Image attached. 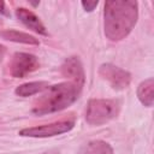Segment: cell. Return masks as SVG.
Here are the masks:
<instances>
[{
    "label": "cell",
    "instance_id": "1",
    "mask_svg": "<svg viewBox=\"0 0 154 154\" xmlns=\"http://www.w3.org/2000/svg\"><path fill=\"white\" fill-rule=\"evenodd\" d=\"M138 17V4L130 0L105 2V35L111 41L126 37L135 26Z\"/></svg>",
    "mask_w": 154,
    "mask_h": 154
},
{
    "label": "cell",
    "instance_id": "2",
    "mask_svg": "<svg viewBox=\"0 0 154 154\" xmlns=\"http://www.w3.org/2000/svg\"><path fill=\"white\" fill-rule=\"evenodd\" d=\"M83 84L67 81L55 85H49L41 97L35 101L32 113L42 116L61 111L72 105L79 96Z\"/></svg>",
    "mask_w": 154,
    "mask_h": 154
},
{
    "label": "cell",
    "instance_id": "3",
    "mask_svg": "<svg viewBox=\"0 0 154 154\" xmlns=\"http://www.w3.org/2000/svg\"><path fill=\"white\" fill-rule=\"evenodd\" d=\"M120 108L118 100L111 99H91L88 102L85 120L91 125H101L117 117Z\"/></svg>",
    "mask_w": 154,
    "mask_h": 154
},
{
    "label": "cell",
    "instance_id": "4",
    "mask_svg": "<svg viewBox=\"0 0 154 154\" xmlns=\"http://www.w3.org/2000/svg\"><path fill=\"white\" fill-rule=\"evenodd\" d=\"M73 125H75V123L71 120L55 122L52 124L25 128L19 131V135L25 136V137H52V136L61 135V134L70 131L73 128Z\"/></svg>",
    "mask_w": 154,
    "mask_h": 154
},
{
    "label": "cell",
    "instance_id": "5",
    "mask_svg": "<svg viewBox=\"0 0 154 154\" xmlns=\"http://www.w3.org/2000/svg\"><path fill=\"white\" fill-rule=\"evenodd\" d=\"M38 67V60L29 53H16L10 63V72L16 78H23Z\"/></svg>",
    "mask_w": 154,
    "mask_h": 154
},
{
    "label": "cell",
    "instance_id": "6",
    "mask_svg": "<svg viewBox=\"0 0 154 154\" xmlns=\"http://www.w3.org/2000/svg\"><path fill=\"white\" fill-rule=\"evenodd\" d=\"M99 72L102 76V78L109 82L112 88L118 89V90L126 88L131 81V76L128 71L118 66H114L112 64H102L100 66Z\"/></svg>",
    "mask_w": 154,
    "mask_h": 154
},
{
    "label": "cell",
    "instance_id": "7",
    "mask_svg": "<svg viewBox=\"0 0 154 154\" xmlns=\"http://www.w3.org/2000/svg\"><path fill=\"white\" fill-rule=\"evenodd\" d=\"M16 16L25 26H28L32 31L41 34V35H47L46 26L40 20V18L34 12H31L30 10L24 8V7H19L16 10Z\"/></svg>",
    "mask_w": 154,
    "mask_h": 154
},
{
    "label": "cell",
    "instance_id": "8",
    "mask_svg": "<svg viewBox=\"0 0 154 154\" xmlns=\"http://www.w3.org/2000/svg\"><path fill=\"white\" fill-rule=\"evenodd\" d=\"M61 72L70 81L84 84V71H83V66L78 58L76 57L67 58L61 65Z\"/></svg>",
    "mask_w": 154,
    "mask_h": 154
},
{
    "label": "cell",
    "instance_id": "9",
    "mask_svg": "<svg viewBox=\"0 0 154 154\" xmlns=\"http://www.w3.org/2000/svg\"><path fill=\"white\" fill-rule=\"evenodd\" d=\"M49 87L48 82L46 81H38V82H28V83H24V84H20L16 88L14 93L19 96H23V97H26V96H31V95H35L37 93H41V91H45L47 88Z\"/></svg>",
    "mask_w": 154,
    "mask_h": 154
},
{
    "label": "cell",
    "instance_id": "10",
    "mask_svg": "<svg viewBox=\"0 0 154 154\" xmlns=\"http://www.w3.org/2000/svg\"><path fill=\"white\" fill-rule=\"evenodd\" d=\"M137 96L144 106L150 107L153 105V101H154V79L153 78H148L138 85Z\"/></svg>",
    "mask_w": 154,
    "mask_h": 154
},
{
    "label": "cell",
    "instance_id": "11",
    "mask_svg": "<svg viewBox=\"0 0 154 154\" xmlns=\"http://www.w3.org/2000/svg\"><path fill=\"white\" fill-rule=\"evenodd\" d=\"M4 38L13 41V42H20V43H26V45H38L40 42L31 35L25 34L23 31H17V30H5L0 34Z\"/></svg>",
    "mask_w": 154,
    "mask_h": 154
},
{
    "label": "cell",
    "instance_id": "12",
    "mask_svg": "<svg viewBox=\"0 0 154 154\" xmlns=\"http://www.w3.org/2000/svg\"><path fill=\"white\" fill-rule=\"evenodd\" d=\"M88 154H113L111 146L103 141H93L87 144Z\"/></svg>",
    "mask_w": 154,
    "mask_h": 154
},
{
    "label": "cell",
    "instance_id": "13",
    "mask_svg": "<svg viewBox=\"0 0 154 154\" xmlns=\"http://www.w3.org/2000/svg\"><path fill=\"white\" fill-rule=\"evenodd\" d=\"M97 4H99V1L96 0V1H82V6L84 7V10L85 11H93L96 6H97Z\"/></svg>",
    "mask_w": 154,
    "mask_h": 154
},
{
    "label": "cell",
    "instance_id": "14",
    "mask_svg": "<svg viewBox=\"0 0 154 154\" xmlns=\"http://www.w3.org/2000/svg\"><path fill=\"white\" fill-rule=\"evenodd\" d=\"M5 51H6L5 47H4L2 45H0V60L4 58V55H5Z\"/></svg>",
    "mask_w": 154,
    "mask_h": 154
},
{
    "label": "cell",
    "instance_id": "15",
    "mask_svg": "<svg viewBox=\"0 0 154 154\" xmlns=\"http://www.w3.org/2000/svg\"><path fill=\"white\" fill-rule=\"evenodd\" d=\"M2 7H4V2H1V1H0V12H2V11H4V10H2Z\"/></svg>",
    "mask_w": 154,
    "mask_h": 154
}]
</instances>
